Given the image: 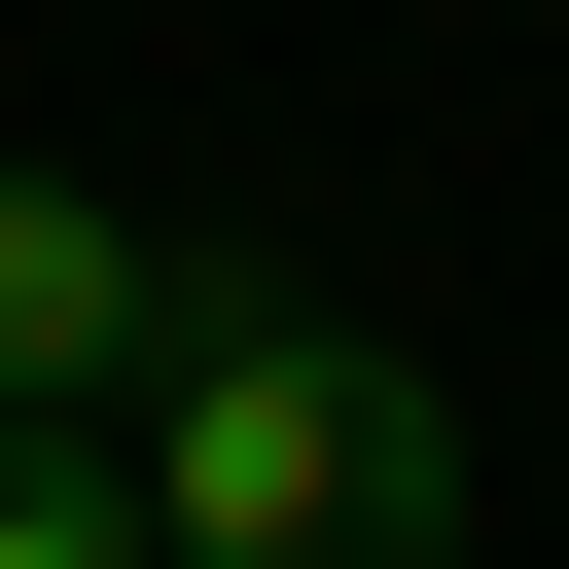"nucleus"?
I'll return each instance as SVG.
<instances>
[{
  "label": "nucleus",
  "mask_w": 569,
  "mask_h": 569,
  "mask_svg": "<svg viewBox=\"0 0 569 569\" xmlns=\"http://www.w3.org/2000/svg\"><path fill=\"white\" fill-rule=\"evenodd\" d=\"M142 569H462V391L391 320H320L284 249H178L142 356Z\"/></svg>",
  "instance_id": "nucleus-1"
},
{
  "label": "nucleus",
  "mask_w": 569,
  "mask_h": 569,
  "mask_svg": "<svg viewBox=\"0 0 569 569\" xmlns=\"http://www.w3.org/2000/svg\"><path fill=\"white\" fill-rule=\"evenodd\" d=\"M142 356H178V249L107 178H0V427H142Z\"/></svg>",
  "instance_id": "nucleus-2"
},
{
  "label": "nucleus",
  "mask_w": 569,
  "mask_h": 569,
  "mask_svg": "<svg viewBox=\"0 0 569 569\" xmlns=\"http://www.w3.org/2000/svg\"><path fill=\"white\" fill-rule=\"evenodd\" d=\"M0 569H142V427H0Z\"/></svg>",
  "instance_id": "nucleus-3"
}]
</instances>
